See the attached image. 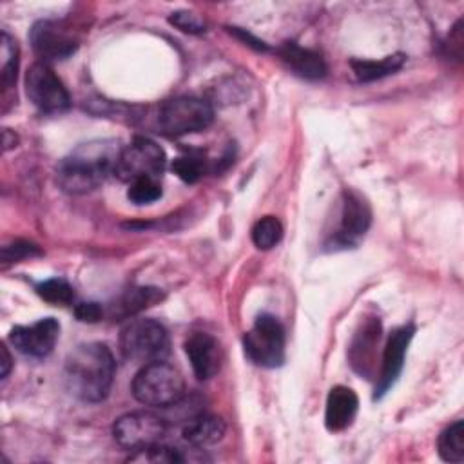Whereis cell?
Returning <instances> with one entry per match:
<instances>
[{
	"mask_svg": "<svg viewBox=\"0 0 464 464\" xmlns=\"http://www.w3.org/2000/svg\"><path fill=\"white\" fill-rule=\"evenodd\" d=\"M121 145L118 140H91L71 150L56 167V181L67 194H87L114 174Z\"/></svg>",
	"mask_w": 464,
	"mask_h": 464,
	"instance_id": "6da1fadb",
	"label": "cell"
},
{
	"mask_svg": "<svg viewBox=\"0 0 464 464\" xmlns=\"http://www.w3.org/2000/svg\"><path fill=\"white\" fill-rule=\"evenodd\" d=\"M116 361L103 343L78 344L65 359L63 381L71 395L85 402L103 401L112 386Z\"/></svg>",
	"mask_w": 464,
	"mask_h": 464,
	"instance_id": "7a4b0ae2",
	"label": "cell"
},
{
	"mask_svg": "<svg viewBox=\"0 0 464 464\" xmlns=\"http://www.w3.org/2000/svg\"><path fill=\"white\" fill-rule=\"evenodd\" d=\"M132 395L152 408L178 404L185 395V381L178 368L165 361L147 362L132 381Z\"/></svg>",
	"mask_w": 464,
	"mask_h": 464,
	"instance_id": "3957f363",
	"label": "cell"
},
{
	"mask_svg": "<svg viewBox=\"0 0 464 464\" xmlns=\"http://www.w3.org/2000/svg\"><path fill=\"white\" fill-rule=\"evenodd\" d=\"M214 120L208 102L194 96H178L163 102L158 109L156 121L161 134L178 138L207 129Z\"/></svg>",
	"mask_w": 464,
	"mask_h": 464,
	"instance_id": "277c9868",
	"label": "cell"
},
{
	"mask_svg": "<svg viewBox=\"0 0 464 464\" xmlns=\"http://www.w3.org/2000/svg\"><path fill=\"white\" fill-rule=\"evenodd\" d=\"M120 350L136 362L163 361L169 353L167 328L156 319H132L121 328Z\"/></svg>",
	"mask_w": 464,
	"mask_h": 464,
	"instance_id": "5b68a950",
	"label": "cell"
},
{
	"mask_svg": "<svg viewBox=\"0 0 464 464\" xmlns=\"http://www.w3.org/2000/svg\"><path fill=\"white\" fill-rule=\"evenodd\" d=\"M285 328L277 317L261 314L245 334L243 346L246 357L263 368H277L285 361Z\"/></svg>",
	"mask_w": 464,
	"mask_h": 464,
	"instance_id": "8992f818",
	"label": "cell"
},
{
	"mask_svg": "<svg viewBox=\"0 0 464 464\" xmlns=\"http://www.w3.org/2000/svg\"><path fill=\"white\" fill-rule=\"evenodd\" d=\"M167 167L165 150L149 138H134L129 145L121 147L114 176L121 181H134L140 178L158 179Z\"/></svg>",
	"mask_w": 464,
	"mask_h": 464,
	"instance_id": "52a82bcc",
	"label": "cell"
},
{
	"mask_svg": "<svg viewBox=\"0 0 464 464\" xmlns=\"http://www.w3.org/2000/svg\"><path fill=\"white\" fill-rule=\"evenodd\" d=\"M167 433V422L152 411H130L116 419L112 426L114 440L125 450H141L161 442Z\"/></svg>",
	"mask_w": 464,
	"mask_h": 464,
	"instance_id": "ba28073f",
	"label": "cell"
},
{
	"mask_svg": "<svg viewBox=\"0 0 464 464\" xmlns=\"http://www.w3.org/2000/svg\"><path fill=\"white\" fill-rule=\"evenodd\" d=\"M25 92L33 105L44 112H62L71 105V96L65 85L44 62H36L27 69Z\"/></svg>",
	"mask_w": 464,
	"mask_h": 464,
	"instance_id": "9c48e42d",
	"label": "cell"
},
{
	"mask_svg": "<svg viewBox=\"0 0 464 464\" xmlns=\"http://www.w3.org/2000/svg\"><path fill=\"white\" fill-rule=\"evenodd\" d=\"M34 53L45 62L69 58L78 47V36L63 20H40L29 33Z\"/></svg>",
	"mask_w": 464,
	"mask_h": 464,
	"instance_id": "30bf717a",
	"label": "cell"
},
{
	"mask_svg": "<svg viewBox=\"0 0 464 464\" xmlns=\"http://www.w3.org/2000/svg\"><path fill=\"white\" fill-rule=\"evenodd\" d=\"M372 208L362 194L357 190L346 188L341 198V214L332 243L335 246H352L355 245L370 228Z\"/></svg>",
	"mask_w": 464,
	"mask_h": 464,
	"instance_id": "8fae6325",
	"label": "cell"
},
{
	"mask_svg": "<svg viewBox=\"0 0 464 464\" xmlns=\"http://www.w3.org/2000/svg\"><path fill=\"white\" fill-rule=\"evenodd\" d=\"M60 335V323L54 317H44L29 326H14L9 343L16 352L27 357H45L53 352Z\"/></svg>",
	"mask_w": 464,
	"mask_h": 464,
	"instance_id": "7c38bea8",
	"label": "cell"
},
{
	"mask_svg": "<svg viewBox=\"0 0 464 464\" xmlns=\"http://www.w3.org/2000/svg\"><path fill=\"white\" fill-rule=\"evenodd\" d=\"M413 334H415L413 324H402L390 332L388 341L384 344V352H382V361H381L382 364H381V373L375 386V399H381L399 379Z\"/></svg>",
	"mask_w": 464,
	"mask_h": 464,
	"instance_id": "4fadbf2b",
	"label": "cell"
},
{
	"mask_svg": "<svg viewBox=\"0 0 464 464\" xmlns=\"http://www.w3.org/2000/svg\"><path fill=\"white\" fill-rule=\"evenodd\" d=\"M185 353L199 381H207L219 372L221 350L216 337L207 332H194L185 341Z\"/></svg>",
	"mask_w": 464,
	"mask_h": 464,
	"instance_id": "5bb4252c",
	"label": "cell"
},
{
	"mask_svg": "<svg viewBox=\"0 0 464 464\" xmlns=\"http://www.w3.org/2000/svg\"><path fill=\"white\" fill-rule=\"evenodd\" d=\"M381 339V321L377 317L366 319L359 330L355 332V337L350 344V364L352 368L370 377L375 366V348L379 346Z\"/></svg>",
	"mask_w": 464,
	"mask_h": 464,
	"instance_id": "9a60e30c",
	"label": "cell"
},
{
	"mask_svg": "<svg viewBox=\"0 0 464 464\" xmlns=\"http://www.w3.org/2000/svg\"><path fill=\"white\" fill-rule=\"evenodd\" d=\"M359 410V397L348 386H334L326 397L324 406V424L328 431H343L346 430Z\"/></svg>",
	"mask_w": 464,
	"mask_h": 464,
	"instance_id": "2e32d148",
	"label": "cell"
},
{
	"mask_svg": "<svg viewBox=\"0 0 464 464\" xmlns=\"http://www.w3.org/2000/svg\"><path fill=\"white\" fill-rule=\"evenodd\" d=\"M279 56L283 62L301 78L317 80L326 74V63L323 56L312 49H304L294 42H286L279 49Z\"/></svg>",
	"mask_w": 464,
	"mask_h": 464,
	"instance_id": "e0dca14e",
	"label": "cell"
},
{
	"mask_svg": "<svg viewBox=\"0 0 464 464\" xmlns=\"http://www.w3.org/2000/svg\"><path fill=\"white\" fill-rule=\"evenodd\" d=\"M225 420L218 415L201 413L198 417H192L187 420V424L181 430V437L190 446H210L223 439L225 435Z\"/></svg>",
	"mask_w": 464,
	"mask_h": 464,
	"instance_id": "ac0fdd59",
	"label": "cell"
},
{
	"mask_svg": "<svg viewBox=\"0 0 464 464\" xmlns=\"http://www.w3.org/2000/svg\"><path fill=\"white\" fill-rule=\"evenodd\" d=\"M163 294L158 288L152 286H136L129 288L123 295L118 297L114 304L109 306L111 317H129L132 314H138L145 310L147 306H152L154 303L161 301Z\"/></svg>",
	"mask_w": 464,
	"mask_h": 464,
	"instance_id": "d6986e66",
	"label": "cell"
},
{
	"mask_svg": "<svg viewBox=\"0 0 464 464\" xmlns=\"http://www.w3.org/2000/svg\"><path fill=\"white\" fill-rule=\"evenodd\" d=\"M404 62L406 56L402 53H395L381 60H352L350 65L361 82H373L388 74H393L404 65Z\"/></svg>",
	"mask_w": 464,
	"mask_h": 464,
	"instance_id": "ffe728a7",
	"label": "cell"
},
{
	"mask_svg": "<svg viewBox=\"0 0 464 464\" xmlns=\"http://www.w3.org/2000/svg\"><path fill=\"white\" fill-rule=\"evenodd\" d=\"M0 60H2V67H0V83H2V91L7 92L16 85V76H18V62H20V51H18V44L16 40L7 33L2 31V38H0Z\"/></svg>",
	"mask_w": 464,
	"mask_h": 464,
	"instance_id": "44dd1931",
	"label": "cell"
},
{
	"mask_svg": "<svg viewBox=\"0 0 464 464\" xmlns=\"http://www.w3.org/2000/svg\"><path fill=\"white\" fill-rule=\"evenodd\" d=\"M437 451L440 459L446 462L464 460V422L462 420H455L439 435Z\"/></svg>",
	"mask_w": 464,
	"mask_h": 464,
	"instance_id": "7402d4cb",
	"label": "cell"
},
{
	"mask_svg": "<svg viewBox=\"0 0 464 464\" xmlns=\"http://www.w3.org/2000/svg\"><path fill=\"white\" fill-rule=\"evenodd\" d=\"M283 237V225L274 216H265L252 227V241L259 250L274 248Z\"/></svg>",
	"mask_w": 464,
	"mask_h": 464,
	"instance_id": "603a6c76",
	"label": "cell"
},
{
	"mask_svg": "<svg viewBox=\"0 0 464 464\" xmlns=\"http://www.w3.org/2000/svg\"><path fill=\"white\" fill-rule=\"evenodd\" d=\"M130 462H154V464H174V462H183L185 457L178 448L165 446L161 442H156L152 446L136 450L130 457Z\"/></svg>",
	"mask_w": 464,
	"mask_h": 464,
	"instance_id": "cb8c5ba5",
	"label": "cell"
},
{
	"mask_svg": "<svg viewBox=\"0 0 464 464\" xmlns=\"http://www.w3.org/2000/svg\"><path fill=\"white\" fill-rule=\"evenodd\" d=\"M36 294L53 304H71L74 301V288L60 277L45 279L36 285Z\"/></svg>",
	"mask_w": 464,
	"mask_h": 464,
	"instance_id": "d4e9b609",
	"label": "cell"
},
{
	"mask_svg": "<svg viewBox=\"0 0 464 464\" xmlns=\"http://www.w3.org/2000/svg\"><path fill=\"white\" fill-rule=\"evenodd\" d=\"M170 169L174 170V174H178L183 181L187 183H194L201 178L203 170H205V160H203V154L199 152H187L183 156H178Z\"/></svg>",
	"mask_w": 464,
	"mask_h": 464,
	"instance_id": "484cf974",
	"label": "cell"
},
{
	"mask_svg": "<svg viewBox=\"0 0 464 464\" xmlns=\"http://www.w3.org/2000/svg\"><path fill=\"white\" fill-rule=\"evenodd\" d=\"M127 198L134 205H149V203H154L156 199L161 198V187H160L158 179L140 178V179H134V181L129 183Z\"/></svg>",
	"mask_w": 464,
	"mask_h": 464,
	"instance_id": "4316f807",
	"label": "cell"
},
{
	"mask_svg": "<svg viewBox=\"0 0 464 464\" xmlns=\"http://www.w3.org/2000/svg\"><path fill=\"white\" fill-rule=\"evenodd\" d=\"M40 254H42V250L34 243H29V241H14L11 245L2 246V261H4V265L18 263L22 259L34 257V256H40Z\"/></svg>",
	"mask_w": 464,
	"mask_h": 464,
	"instance_id": "83f0119b",
	"label": "cell"
},
{
	"mask_svg": "<svg viewBox=\"0 0 464 464\" xmlns=\"http://www.w3.org/2000/svg\"><path fill=\"white\" fill-rule=\"evenodd\" d=\"M169 22L178 29H181L183 33H201L205 29L203 20L192 11H176L169 18Z\"/></svg>",
	"mask_w": 464,
	"mask_h": 464,
	"instance_id": "f1b7e54d",
	"label": "cell"
},
{
	"mask_svg": "<svg viewBox=\"0 0 464 464\" xmlns=\"http://www.w3.org/2000/svg\"><path fill=\"white\" fill-rule=\"evenodd\" d=\"M74 314L83 323H96L103 317V308L98 303H78L74 308Z\"/></svg>",
	"mask_w": 464,
	"mask_h": 464,
	"instance_id": "f546056e",
	"label": "cell"
},
{
	"mask_svg": "<svg viewBox=\"0 0 464 464\" xmlns=\"http://www.w3.org/2000/svg\"><path fill=\"white\" fill-rule=\"evenodd\" d=\"M13 361H11V355H9V352H7V348L5 346H2V372H0V375H2V379H5L7 375H9V372H11V364Z\"/></svg>",
	"mask_w": 464,
	"mask_h": 464,
	"instance_id": "4dcf8cb0",
	"label": "cell"
},
{
	"mask_svg": "<svg viewBox=\"0 0 464 464\" xmlns=\"http://www.w3.org/2000/svg\"><path fill=\"white\" fill-rule=\"evenodd\" d=\"M2 145H4V150H9V149L16 147V136H14V132H11L9 129H4V130H2Z\"/></svg>",
	"mask_w": 464,
	"mask_h": 464,
	"instance_id": "1f68e13d",
	"label": "cell"
}]
</instances>
